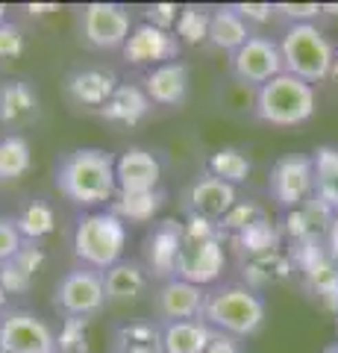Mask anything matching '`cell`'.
<instances>
[{
    "instance_id": "9",
    "label": "cell",
    "mask_w": 338,
    "mask_h": 353,
    "mask_svg": "<svg viewBox=\"0 0 338 353\" xmlns=\"http://www.w3.org/2000/svg\"><path fill=\"white\" fill-rule=\"evenodd\" d=\"M268 192L282 209H300L315 197V165L309 153H286L274 162Z\"/></svg>"
},
{
    "instance_id": "35",
    "label": "cell",
    "mask_w": 338,
    "mask_h": 353,
    "mask_svg": "<svg viewBox=\"0 0 338 353\" xmlns=\"http://www.w3.org/2000/svg\"><path fill=\"white\" fill-rule=\"evenodd\" d=\"M21 248H24V236L18 233L15 218L0 215V265H6L9 259H15Z\"/></svg>"
},
{
    "instance_id": "24",
    "label": "cell",
    "mask_w": 338,
    "mask_h": 353,
    "mask_svg": "<svg viewBox=\"0 0 338 353\" xmlns=\"http://www.w3.org/2000/svg\"><path fill=\"white\" fill-rule=\"evenodd\" d=\"M45 262V250L36 245H24L15 259H9L6 265H0V283H3L6 294H24L30 292L32 280Z\"/></svg>"
},
{
    "instance_id": "46",
    "label": "cell",
    "mask_w": 338,
    "mask_h": 353,
    "mask_svg": "<svg viewBox=\"0 0 338 353\" xmlns=\"http://www.w3.org/2000/svg\"><path fill=\"white\" fill-rule=\"evenodd\" d=\"M6 15H9V6H6V3H0V24L6 21Z\"/></svg>"
},
{
    "instance_id": "37",
    "label": "cell",
    "mask_w": 338,
    "mask_h": 353,
    "mask_svg": "<svg viewBox=\"0 0 338 353\" xmlns=\"http://www.w3.org/2000/svg\"><path fill=\"white\" fill-rule=\"evenodd\" d=\"M21 53H24V32L18 24L3 21L0 24V59H15Z\"/></svg>"
},
{
    "instance_id": "20",
    "label": "cell",
    "mask_w": 338,
    "mask_h": 353,
    "mask_svg": "<svg viewBox=\"0 0 338 353\" xmlns=\"http://www.w3.org/2000/svg\"><path fill=\"white\" fill-rule=\"evenodd\" d=\"M106 283V303H136L150 285V274L141 262L121 259L103 274Z\"/></svg>"
},
{
    "instance_id": "23",
    "label": "cell",
    "mask_w": 338,
    "mask_h": 353,
    "mask_svg": "<svg viewBox=\"0 0 338 353\" xmlns=\"http://www.w3.org/2000/svg\"><path fill=\"white\" fill-rule=\"evenodd\" d=\"M253 36L250 32V24L235 12L233 6H218L212 9V18H209V41L215 44L218 50H226L233 53L242 48V44Z\"/></svg>"
},
{
    "instance_id": "30",
    "label": "cell",
    "mask_w": 338,
    "mask_h": 353,
    "mask_svg": "<svg viewBox=\"0 0 338 353\" xmlns=\"http://www.w3.org/2000/svg\"><path fill=\"white\" fill-rule=\"evenodd\" d=\"M250 171H253V162H250L247 153L238 150V148H221L209 157V174L218 176V180H224V183H230V185L244 183L250 176Z\"/></svg>"
},
{
    "instance_id": "31",
    "label": "cell",
    "mask_w": 338,
    "mask_h": 353,
    "mask_svg": "<svg viewBox=\"0 0 338 353\" xmlns=\"http://www.w3.org/2000/svg\"><path fill=\"white\" fill-rule=\"evenodd\" d=\"M209 18H212V12L203 6H182L173 32H177V39L185 44L209 41Z\"/></svg>"
},
{
    "instance_id": "47",
    "label": "cell",
    "mask_w": 338,
    "mask_h": 353,
    "mask_svg": "<svg viewBox=\"0 0 338 353\" xmlns=\"http://www.w3.org/2000/svg\"><path fill=\"white\" fill-rule=\"evenodd\" d=\"M324 353H338V341H335V345H330V347H326Z\"/></svg>"
},
{
    "instance_id": "11",
    "label": "cell",
    "mask_w": 338,
    "mask_h": 353,
    "mask_svg": "<svg viewBox=\"0 0 338 353\" xmlns=\"http://www.w3.org/2000/svg\"><path fill=\"white\" fill-rule=\"evenodd\" d=\"M80 30L85 44L97 50H115L127 44L133 32V18L121 3H89L80 12Z\"/></svg>"
},
{
    "instance_id": "7",
    "label": "cell",
    "mask_w": 338,
    "mask_h": 353,
    "mask_svg": "<svg viewBox=\"0 0 338 353\" xmlns=\"http://www.w3.org/2000/svg\"><path fill=\"white\" fill-rule=\"evenodd\" d=\"M53 306L68 318H92L106 306V283L103 271L94 268H71L65 277L56 283L53 292Z\"/></svg>"
},
{
    "instance_id": "39",
    "label": "cell",
    "mask_w": 338,
    "mask_h": 353,
    "mask_svg": "<svg viewBox=\"0 0 338 353\" xmlns=\"http://www.w3.org/2000/svg\"><path fill=\"white\" fill-rule=\"evenodd\" d=\"M233 9L247 21V24H250V21L265 24V21H271V15H274V6H271V3H233Z\"/></svg>"
},
{
    "instance_id": "45",
    "label": "cell",
    "mask_w": 338,
    "mask_h": 353,
    "mask_svg": "<svg viewBox=\"0 0 338 353\" xmlns=\"http://www.w3.org/2000/svg\"><path fill=\"white\" fill-rule=\"evenodd\" d=\"M330 77H332V80H338V50H335V59H332V74H330Z\"/></svg>"
},
{
    "instance_id": "15",
    "label": "cell",
    "mask_w": 338,
    "mask_h": 353,
    "mask_svg": "<svg viewBox=\"0 0 338 353\" xmlns=\"http://www.w3.org/2000/svg\"><path fill=\"white\" fill-rule=\"evenodd\" d=\"M115 180H118V192L124 194L156 192L162 180V165L145 148H127L115 159Z\"/></svg>"
},
{
    "instance_id": "44",
    "label": "cell",
    "mask_w": 338,
    "mask_h": 353,
    "mask_svg": "<svg viewBox=\"0 0 338 353\" xmlns=\"http://www.w3.org/2000/svg\"><path fill=\"white\" fill-rule=\"evenodd\" d=\"M324 12L326 15H338V3H324Z\"/></svg>"
},
{
    "instance_id": "25",
    "label": "cell",
    "mask_w": 338,
    "mask_h": 353,
    "mask_svg": "<svg viewBox=\"0 0 338 353\" xmlns=\"http://www.w3.org/2000/svg\"><path fill=\"white\" fill-rule=\"evenodd\" d=\"M112 353H165L162 350V324L127 321L115 330Z\"/></svg>"
},
{
    "instance_id": "3",
    "label": "cell",
    "mask_w": 338,
    "mask_h": 353,
    "mask_svg": "<svg viewBox=\"0 0 338 353\" xmlns=\"http://www.w3.org/2000/svg\"><path fill=\"white\" fill-rule=\"evenodd\" d=\"M182 236V250L177 259V277L189 280L194 285H212L221 280L226 268V250H224V230L218 221H206L191 215Z\"/></svg>"
},
{
    "instance_id": "42",
    "label": "cell",
    "mask_w": 338,
    "mask_h": 353,
    "mask_svg": "<svg viewBox=\"0 0 338 353\" xmlns=\"http://www.w3.org/2000/svg\"><path fill=\"white\" fill-rule=\"evenodd\" d=\"M56 9H59L56 3H39V6H36V3H30V6H27V12H30V15H47V12H56Z\"/></svg>"
},
{
    "instance_id": "21",
    "label": "cell",
    "mask_w": 338,
    "mask_h": 353,
    "mask_svg": "<svg viewBox=\"0 0 338 353\" xmlns=\"http://www.w3.org/2000/svg\"><path fill=\"white\" fill-rule=\"evenodd\" d=\"M154 101L147 97L145 85H136V83H121L115 88V94L109 97V103L101 109V115L112 124H124V127H136L141 118L150 112Z\"/></svg>"
},
{
    "instance_id": "8",
    "label": "cell",
    "mask_w": 338,
    "mask_h": 353,
    "mask_svg": "<svg viewBox=\"0 0 338 353\" xmlns=\"http://www.w3.org/2000/svg\"><path fill=\"white\" fill-rule=\"evenodd\" d=\"M0 353H59V336L41 315L12 309L0 318Z\"/></svg>"
},
{
    "instance_id": "14",
    "label": "cell",
    "mask_w": 338,
    "mask_h": 353,
    "mask_svg": "<svg viewBox=\"0 0 338 353\" xmlns=\"http://www.w3.org/2000/svg\"><path fill=\"white\" fill-rule=\"evenodd\" d=\"M182 236H185V227L180 221H159V224L150 230V236L145 241V268L150 277H159L162 283L177 277Z\"/></svg>"
},
{
    "instance_id": "6",
    "label": "cell",
    "mask_w": 338,
    "mask_h": 353,
    "mask_svg": "<svg viewBox=\"0 0 338 353\" xmlns=\"http://www.w3.org/2000/svg\"><path fill=\"white\" fill-rule=\"evenodd\" d=\"M279 53L286 74H294L306 83H321L332 74L335 48L315 24H291L279 41Z\"/></svg>"
},
{
    "instance_id": "16",
    "label": "cell",
    "mask_w": 338,
    "mask_h": 353,
    "mask_svg": "<svg viewBox=\"0 0 338 353\" xmlns=\"http://www.w3.org/2000/svg\"><path fill=\"white\" fill-rule=\"evenodd\" d=\"M118 74L112 68H101V65H89V68H77L68 74L65 80V94L71 97L77 106H89V109H101L109 103V97L115 94Z\"/></svg>"
},
{
    "instance_id": "1",
    "label": "cell",
    "mask_w": 338,
    "mask_h": 353,
    "mask_svg": "<svg viewBox=\"0 0 338 353\" xmlns=\"http://www.w3.org/2000/svg\"><path fill=\"white\" fill-rule=\"evenodd\" d=\"M56 189L65 201L80 209H94L112 203L118 194L115 157L103 148H77L68 150L56 162Z\"/></svg>"
},
{
    "instance_id": "19",
    "label": "cell",
    "mask_w": 338,
    "mask_h": 353,
    "mask_svg": "<svg viewBox=\"0 0 338 353\" xmlns=\"http://www.w3.org/2000/svg\"><path fill=\"white\" fill-rule=\"evenodd\" d=\"M189 65L185 62H165L150 68L145 77V92L156 106H182L189 97Z\"/></svg>"
},
{
    "instance_id": "27",
    "label": "cell",
    "mask_w": 338,
    "mask_h": 353,
    "mask_svg": "<svg viewBox=\"0 0 338 353\" xmlns=\"http://www.w3.org/2000/svg\"><path fill=\"white\" fill-rule=\"evenodd\" d=\"M165 206V192H141V194H124L118 192L115 201L109 203V212H115L124 224H150L159 209Z\"/></svg>"
},
{
    "instance_id": "41",
    "label": "cell",
    "mask_w": 338,
    "mask_h": 353,
    "mask_svg": "<svg viewBox=\"0 0 338 353\" xmlns=\"http://www.w3.org/2000/svg\"><path fill=\"white\" fill-rule=\"evenodd\" d=\"M324 248H326V253L338 262V215L332 218V224L326 227V233H324Z\"/></svg>"
},
{
    "instance_id": "12",
    "label": "cell",
    "mask_w": 338,
    "mask_h": 353,
    "mask_svg": "<svg viewBox=\"0 0 338 353\" xmlns=\"http://www.w3.org/2000/svg\"><path fill=\"white\" fill-rule=\"evenodd\" d=\"M180 48L182 41L177 39V32L159 30L145 21V24L133 27L121 50L129 65H150V68H156V65H165V62H177Z\"/></svg>"
},
{
    "instance_id": "34",
    "label": "cell",
    "mask_w": 338,
    "mask_h": 353,
    "mask_svg": "<svg viewBox=\"0 0 338 353\" xmlns=\"http://www.w3.org/2000/svg\"><path fill=\"white\" fill-rule=\"evenodd\" d=\"M265 215H262V209L259 206H253V203H235L230 212H226V218L221 221V230L226 233V230H230V233H244L247 227H253L256 221H262Z\"/></svg>"
},
{
    "instance_id": "33",
    "label": "cell",
    "mask_w": 338,
    "mask_h": 353,
    "mask_svg": "<svg viewBox=\"0 0 338 353\" xmlns=\"http://www.w3.org/2000/svg\"><path fill=\"white\" fill-rule=\"evenodd\" d=\"M89 350V318H65L59 333V353H85Z\"/></svg>"
},
{
    "instance_id": "26",
    "label": "cell",
    "mask_w": 338,
    "mask_h": 353,
    "mask_svg": "<svg viewBox=\"0 0 338 353\" xmlns=\"http://www.w3.org/2000/svg\"><path fill=\"white\" fill-rule=\"evenodd\" d=\"M315 165V197L338 215V148L321 145L312 150Z\"/></svg>"
},
{
    "instance_id": "2",
    "label": "cell",
    "mask_w": 338,
    "mask_h": 353,
    "mask_svg": "<svg viewBox=\"0 0 338 353\" xmlns=\"http://www.w3.org/2000/svg\"><path fill=\"white\" fill-rule=\"evenodd\" d=\"M268 306L265 297L250 285H218L215 292L206 297L203 321L209 324L215 333H224L230 339H250L265 327Z\"/></svg>"
},
{
    "instance_id": "4",
    "label": "cell",
    "mask_w": 338,
    "mask_h": 353,
    "mask_svg": "<svg viewBox=\"0 0 338 353\" xmlns=\"http://www.w3.org/2000/svg\"><path fill=\"white\" fill-rule=\"evenodd\" d=\"M318 109V94L315 85L300 80L294 74L282 71L274 77L271 83L256 88V101H253V112L259 121L274 127H300L315 115Z\"/></svg>"
},
{
    "instance_id": "5",
    "label": "cell",
    "mask_w": 338,
    "mask_h": 353,
    "mask_svg": "<svg viewBox=\"0 0 338 353\" xmlns=\"http://www.w3.org/2000/svg\"><path fill=\"white\" fill-rule=\"evenodd\" d=\"M127 250V224L109 209H97L77 221L74 227V256L85 268L109 271L124 259Z\"/></svg>"
},
{
    "instance_id": "43",
    "label": "cell",
    "mask_w": 338,
    "mask_h": 353,
    "mask_svg": "<svg viewBox=\"0 0 338 353\" xmlns=\"http://www.w3.org/2000/svg\"><path fill=\"white\" fill-rule=\"evenodd\" d=\"M6 301H9V294H6V289H3V283H0V312L6 309Z\"/></svg>"
},
{
    "instance_id": "18",
    "label": "cell",
    "mask_w": 338,
    "mask_h": 353,
    "mask_svg": "<svg viewBox=\"0 0 338 353\" xmlns=\"http://www.w3.org/2000/svg\"><path fill=\"white\" fill-rule=\"evenodd\" d=\"M39 118V92L27 80L0 83V127L24 130Z\"/></svg>"
},
{
    "instance_id": "40",
    "label": "cell",
    "mask_w": 338,
    "mask_h": 353,
    "mask_svg": "<svg viewBox=\"0 0 338 353\" xmlns=\"http://www.w3.org/2000/svg\"><path fill=\"white\" fill-rule=\"evenodd\" d=\"M206 353H242V347H238V341L230 339V336H224V333H215L212 339V345Z\"/></svg>"
},
{
    "instance_id": "29",
    "label": "cell",
    "mask_w": 338,
    "mask_h": 353,
    "mask_svg": "<svg viewBox=\"0 0 338 353\" xmlns=\"http://www.w3.org/2000/svg\"><path fill=\"white\" fill-rule=\"evenodd\" d=\"M15 227L18 233L24 236V241H41L45 236L53 233L56 227V215H53V206L47 201H30L21 206V212L15 215Z\"/></svg>"
},
{
    "instance_id": "32",
    "label": "cell",
    "mask_w": 338,
    "mask_h": 353,
    "mask_svg": "<svg viewBox=\"0 0 338 353\" xmlns=\"http://www.w3.org/2000/svg\"><path fill=\"white\" fill-rule=\"evenodd\" d=\"M238 245H242V250L247 253L250 259H256V256H268V253H274L277 250V241H279V233L274 227L268 224L265 218L256 221L253 227H247L244 233H238Z\"/></svg>"
},
{
    "instance_id": "13",
    "label": "cell",
    "mask_w": 338,
    "mask_h": 353,
    "mask_svg": "<svg viewBox=\"0 0 338 353\" xmlns=\"http://www.w3.org/2000/svg\"><path fill=\"white\" fill-rule=\"evenodd\" d=\"M206 297L209 292L203 285H194L189 280L171 277L159 285L156 292V312L162 324H173V321H200L203 309H206Z\"/></svg>"
},
{
    "instance_id": "17",
    "label": "cell",
    "mask_w": 338,
    "mask_h": 353,
    "mask_svg": "<svg viewBox=\"0 0 338 353\" xmlns=\"http://www.w3.org/2000/svg\"><path fill=\"white\" fill-rule=\"evenodd\" d=\"M238 203V192L235 185L218 180V176H200V180L191 183L189 189V209L191 215L206 218V221H221L226 218V212Z\"/></svg>"
},
{
    "instance_id": "38",
    "label": "cell",
    "mask_w": 338,
    "mask_h": 353,
    "mask_svg": "<svg viewBox=\"0 0 338 353\" xmlns=\"http://www.w3.org/2000/svg\"><path fill=\"white\" fill-rule=\"evenodd\" d=\"M177 21H180V6L177 3H154V6H147V24L173 32Z\"/></svg>"
},
{
    "instance_id": "36",
    "label": "cell",
    "mask_w": 338,
    "mask_h": 353,
    "mask_svg": "<svg viewBox=\"0 0 338 353\" xmlns=\"http://www.w3.org/2000/svg\"><path fill=\"white\" fill-rule=\"evenodd\" d=\"M274 12L288 18L291 24H312L318 15H324V3H277Z\"/></svg>"
},
{
    "instance_id": "28",
    "label": "cell",
    "mask_w": 338,
    "mask_h": 353,
    "mask_svg": "<svg viewBox=\"0 0 338 353\" xmlns=\"http://www.w3.org/2000/svg\"><path fill=\"white\" fill-rule=\"evenodd\" d=\"M32 168L30 141L21 132L0 136V183H15Z\"/></svg>"
},
{
    "instance_id": "10",
    "label": "cell",
    "mask_w": 338,
    "mask_h": 353,
    "mask_svg": "<svg viewBox=\"0 0 338 353\" xmlns=\"http://www.w3.org/2000/svg\"><path fill=\"white\" fill-rule=\"evenodd\" d=\"M282 71H286V65H282L279 41L268 36H256V32L230 57V74L235 77L238 85L262 88Z\"/></svg>"
},
{
    "instance_id": "22",
    "label": "cell",
    "mask_w": 338,
    "mask_h": 353,
    "mask_svg": "<svg viewBox=\"0 0 338 353\" xmlns=\"http://www.w3.org/2000/svg\"><path fill=\"white\" fill-rule=\"evenodd\" d=\"M215 339V330L200 321L162 324V350L165 353H206Z\"/></svg>"
}]
</instances>
